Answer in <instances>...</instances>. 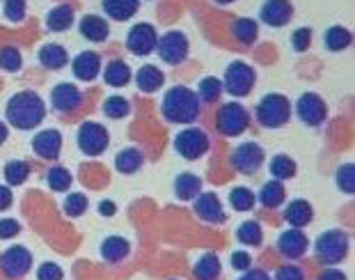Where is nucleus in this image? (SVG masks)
<instances>
[{"instance_id":"1","label":"nucleus","mask_w":355,"mask_h":280,"mask_svg":"<svg viewBox=\"0 0 355 280\" xmlns=\"http://www.w3.org/2000/svg\"><path fill=\"white\" fill-rule=\"evenodd\" d=\"M5 115L7 122L19 131H30L37 129L44 117H46V104L35 90H21V92L12 94L10 101L5 106Z\"/></svg>"},{"instance_id":"2","label":"nucleus","mask_w":355,"mask_h":280,"mask_svg":"<svg viewBox=\"0 0 355 280\" xmlns=\"http://www.w3.org/2000/svg\"><path fill=\"white\" fill-rule=\"evenodd\" d=\"M200 110H202L200 97L195 94V90L186 85L170 88L161 104L163 117L172 124H193L200 117Z\"/></svg>"},{"instance_id":"3","label":"nucleus","mask_w":355,"mask_h":280,"mask_svg":"<svg viewBox=\"0 0 355 280\" xmlns=\"http://www.w3.org/2000/svg\"><path fill=\"white\" fill-rule=\"evenodd\" d=\"M254 115H257V122L266 129H279L289 122L291 117V101L286 99L284 94L279 92H270V94H263L259 104L254 108Z\"/></svg>"},{"instance_id":"4","label":"nucleus","mask_w":355,"mask_h":280,"mask_svg":"<svg viewBox=\"0 0 355 280\" xmlns=\"http://www.w3.org/2000/svg\"><path fill=\"white\" fill-rule=\"evenodd\" d=\"M314 251H316V260L332 267V264L344 262V257L349 255V237L342 230H328L316 239Z\"/></svg>"},{"instance_id":"5","label":"nucleus","mask_w":355,"mask_h":280,"mask_svg":"<svg viewBox=\"0 0 355 280\" xmlns=\"http://www.w3.org/2000/svg\"><path fill=\"white\" fill-rule=\"evenodd\" d=\"M250 124V113H248L245 106H241L236 101L232 104H223L216 113V129L227 138H236L241 135Z\"/></svg>"},{"instance_id":"6","label":"nucleus","mask_w":355,"mask_h":280,"mask_svg":"<svg viewBox=\"0 0 355 280\" xmlns=\"http://www.w3.org/2000/svg\"><path fill=\"white\" fill-rule=\"evenodd\" d=\"M254 81H257V74L252 67L236 60V63L227 65V69H225L223 88L227 90L232 97H248L252 92Z\"/></svg>"},{"instance_id":"7","label":"nucleus","mask_w":355,"mask_h":280,"mask_svg":"<svg viewBox=\"0 0 355 280\" xmlns=\"http://www.w3.org/2000/svg\"><path fill=\"white\" fill-rule=\"evenodd\" d=\"M76 140H78V149L83 154L99 156L110 145V133H108V129L99 122H83L78 126Z\"/></svg>"},{"instance_id":"8","label":"nucleus","mask_w":355,"mask_h":280,"mask_svg":"<svg viewBox=\"0 0 355 280\" xmlns=\"http://www.w3.org/2000/svg\"><path fill=\"white\" fill-rule=\"evenodd\" d=\"M175 149L186 161H195L209 152V135L198 126H188L175 135Z\"/></svg>"},{"instance_id":"9","label":"nucleus","mask_w":355,"mask_h":280,"mask_svg":"<svg viewBox=\"0 0 355 280\" xmlns=\"http://www.w3.org/2000/svg\"><path fill=\"white\" fill-rule=\"evenodd\" d=\"M263 158H266V154H263L261 145H257V142H241L239 147H234L230 163L241 175H254L263 165Z\"/></svg>"},{"instance_id":"10","label":"nucleus","mask_w":355,"mask_h":280,"mask_svg":"<svg viewBox=\"0 0 355 280\" xmlns=\"http://www.w3.org/2000/svg\"><path fill=\"white\" fill-rule=\"evenodd\" d=\"M188 37L179 30H170L163 37H158L156 42V51L161 56L163 63L168 65H181L188 58Z\"/></svg>"},{"instance_id":"11","label":"nucleus","mask_w":355,"mask_h":280,"mask_svg":"<svg viewBox=\"0 0 355 280\" xmlns=\"http://www.w3.org/2000/svg\"><path fill=\"white\" fill-rule=\"evenodd\" d=\"M30 267H33V255H30L26 246H12L0 253V271L7 278L12 280L24 278L30 271Z\"/></svg>"},{"instance_id":"12","label":"nucleus","mask_w":355,"mask_h":280,"mask_svg":"<svg viewBox=\"0 0 355 280\" xmlns=\"http://www.w3.org/2000/svg\"><path fill=\"white\" fill-rule=\"evenodd\" d=\"M296 115L307 126H321L328 117V106L316 92H305L296 101Z\"/></svg>"},{"instance_id":"13","label":"nucleus","mask_w":355,"mask_h":280,"mask_svg":"<svg viewBox=\"0 0 355 280\" xmlns=\"http://www.w3.org/2000/svg\"><path fill=\"white\" fill-rule=\"evenodd\" d=\"M158 33L152 24H135L126 35V49L133 56H149L156 51Z\"/></svg>"},{"instance_id":"14","label":"nucleus","mask_w":355,"mask_h":280,"mask_svg":"<svg viewBox=\"0 0 355 280\" xmlns=\"http://www.w3.org/2000/svg\"><path fill=\"white\" fill-rule=\"evenodd\" d=\"M259 19L270 28H282L293 19V5L289 0H263L259 7Z\"/></svg>"},{"instance_id":"15","label":"nucleus","mask_w":355,"mask_h":280,"mask_svg":"<svg viewBox=\"0 0 355 280\" xmlns=\"http://www.w3.org/2000/svg\"><path fill=\"white\" fill-rule=\"evenodd\" d=\"M51 104L58 113L67 115V113H73L83 104V92L73 83H60V85L53 88Z\"/></svg>"},{"instance_id":"16","label":"nucleus","mask_w":355,"mask_h":280,"mask_svg":"<svg viewBox=\"0 0 355 280\" xmlns=\"http://www.w3.org/2000/svg\"><path fill=\"white\" fill-rule=\"evenodd\" d=\"M307 248H309L307 234L300 232L298 228H289L277 237V251L284 257H289V260H298V257H303L307 253Z\"/></svg>"},{"instance_id":"17","label":"nucleus","mask_w":355,"mask_h":280,"mask_svg":"<svg viewBox=\"0 0 355 280\" xmlns=\"http://www.w3.org/2000/svg\"><path fill=\"white\" fill-rule=\"evenodd\" d=\"M33 149L37 156L46 158V161H55L62 149V133L58 129H44L33 138Z\"/></svg>"},{"instance_id":"18","label":"nucleus","mask_w":355,"mask_h":280,"mask_svg":"<svg viewBox=\"0 0 355 280\" xmlns=\"http://www.w3.org/2000/svg\"><path fill=\"white\" fill-rule=\"evenodd\" d=\"M195 214H198L204 223H225L227 214H225L220 198L216 193H200L195 198Z\"/></svg>"},{"instance_id":"19","label":"nucleus","mask_w":355,"mask_h":280,"mask_svg":"<svg viewBox=\"0 0 355 280\" xmlns=\"http://www.w3.org/2000/svg\"><path fill=\"white\" fill-rule=\"evenodd\" d=\"M71 72H73V76H76L78 81H85V83L94 81L101 74V56H99V53H94V51L78 53V56L73 58V63H71Z\"/></svg>"},{"instance_id":"20","label":"nucleus","mask_w":355,"mask_h":280,"mask_svg":"<svg viewBox=\"0 0 355 280\" xmlns=\"http://www.w3.org/2000/svg\"><path fill=\"white\" fill-rule=\"evenodd\" d=\"M78 28H80V35L85 37L87 42H94V44L105 42V40H108V35H110L108 21L96 17V14H87V17H83Z\"/></svg>"},{"instance_id":"21","label":"nucleus","mask_w":355,"mask_h":280,"mask_svg":"<svg viewBox=\"0 0 355 280\" xmlns=\"http://www.w3.org/2000/svg\"><path fill=\"white\" fill-rule=\"evenodd\" d=\"M284 218L286 223L291 225V228H307L309 223H312L314 218V209L312 204H309L307 200H293L286 204V211H284Z\"/></svg>"},{"instance_id":"22","label":"nucleus","mask_w":355,"mask_h":280,"mask_svg":"<svg viewBox=\"0 0 355 280\" xmlns=\"http://www.w3.org/2000/svg\"><path fill=\"white\" fill-rule=\"evenodd\" d=\"M128 253H131V244L124 239V237H108L103 239L101 244V257L108 264H117V262H124Z\"/></svg>"},{"instance_id":"23","label":"nucleus","mask_w":355,"mask_h":280,"mask_svg":"<svg viewBox=\"0 0 355 280\" xmlns=\"http://www.w3.org/2000/svg\"><path fill=\"white\" fill-rule=\"evenodd\" d=\"M37 58H40L42 67H46V69H62L69 63V53L60 44H44Z\"/></svg>"},{"instance_id":"24","label":"nucleus","mask_w":355,"mask_h":280,"mask_svg":"<svg viewBox=\"0 0 355 280\" xmlns=\"http://www.w3.org/2000/svg\"><path fill=\"white\" fill-rule=\"evenodd\" d=\"M135 83H138V88L142 90V92H156L158 88L165 83V74L158 69L156 65H145L140 67L138 74H135Z\"/></svg>"},{"instance_id":"25","label":"nucleus","mask_w":355,"mask_h":280,"mask_svg":"<svg viewBox=\"0 0 355 280\" xmlns=\"http://www.w3.org/2000/svg\"><path fill=\"white\" fill-rule=\"evenodd\" d=\"M202 191V179L193 172H181L175 179V195L179 200H195Z\"/></svg>"},{"instance_id":"26","label":"nucleus","mask_w":355,"mask_h":280,"mask_svg":"<svg viewBox=\"0 0 355 280\" xmlns=\"http://www.w3.org/2000/svg\"><path fill=\"white\" fill-rule=\"evenodd\" d=\"M220 257L216 253H204L193 267V276L198 280H218L220 278Z\"/></svg>"},{"instance_id":"27","label":"nucleus","mask_w":355,"mask_h":280,"mask_svg":"<svg viewBox=\"0 0 355 280\" xmlns=\"http://www.w3.org/2000/svg\"><path fill=\"white\" fill-rule=\"evenodd\" d=\"M142 163H145V156H142L140 149H135V147H126L122 152H117V156H115V168L122 172V175H133V172H138L142 168Z\"/></svg>"},{"instance_id":"28","label":"nucleus","mask_w":355,"mask_h":280,"mask_svg":"<svg viewBox=\"0 0 355 280\" xmlns=\"http://www.w3.org/2000/svg\"><path fill=\"white\" fill-rule=\"evenodd\" d=\"M140 0H103V12L115 21H128L138 12Z\"/></svg>"},{"instance_id":"29","label":"nucleus","mask_w":355,"mask_h":280,"mask_svg":"<svg viewBox=\"0 0 355 280\" xmlns=\"http://www.w3.org/2000/svg\"><path fill=\"white\" fill-rule=\"evenodd\" d=\"M284 198H286V191H284L282 181H277V179L266 181V184L261 186V191L257 193V200H259L266 209L279 207V204L284 202Z\"/></svg>"},{"instance_id":"30","label":"nucleus","mask_w":355,"mask_h":280,"mask_svg":"<svg viewBox=\"0 0 355 280\" xmlns=\"http://www.w3.org/2000/svg\"><path fill=\"white\" fill-rule=\"evenodd\" d=\"M71 24H73V7L67 3L53 7L46 17V28L53 30V33H62V30L71 28Z\"/></svg>"},{"instance_id":"31","label":"nucleus","mask_w":355,"mask_h":280,"mask_svg":"<svg viewBox=\"0 0 355 280\" xmlns=\"http://www.w3.org/2000/svg\"><path fill=\"white\" fill-rule=\"evenodd\" d=\"M103 81L108 83L110 88H122L131 81V67H128L124 60H112V63H108V67H105Z\"/></svg>"},{"instance_id":"32","label":"nucleus","mask_w":355,"mask_h":280,"mask_svg":"<svg viewBox=\"0 0 355 280\" xmlns=\"http://www.w3.org/2000/svg\"><path fill=\"white\" fill-rule=\"evenodd\" d=\"M353 42V35L351 30H346L344 26H332L326 37H323V44H326V49L332 51V53H339L344 49H349Z\"/></svg>"},{"instance_id":"33","label":"nucleus","mask_w":355,"mask_h":280,"mask_svg":"<svg viewBox=\"0 0 355 280\" xmlns=\"http://www.w3.org/2000/svg\"><path fill=\"white\" fill-rule=\"evenodd\" d=\"M232 33L234 37L241 42V44H254L257 42V37H259V26H257V21L254 19H236L234 21V26H232Z\"/></svg>"},{"instance_id":"34","label":"nucleus","mask_w":355,"mask_h":280,"mask_svg":"<svg viewBox=\"0 0 355 280\" xmlns=\"http://www.w3.org/2000/svg\"><path fill=\"white\" fill-rule=\"evenodd\" d=\"M236 239H239L243 246H250V248L261 246V241H263V230H261V225L257 223V221H245V223H241V225H239V230H236Z\"/></svg>"},{"instance_id":"35","label":"nucleus","mask_w":355,"mask_h":280,"mask_svg":"<svg viewBox=\"0 0 355 280\" xmlns=\"http://www.w3.org/2000/svg\"><path fill=\"white\" fill-rule=\"evenodd\" d=\"M270 175H273L277 181L291 179L293 175H296V161L286 154L273 156V161H270Z\"/></svg>"},{"instance_id":"36","label":"nucleus","mask_w":355,"mask_h":280,"mask_svg":"<svg viewBox=\"0 0 355 280\" xmlns=\"http://www.w3.org/2000/svg\"><path fill=\"white\" fill-rule=\"evenodd\" d=\"M71 172L62 168V165H53V168L46 172V184L53 188V191H58V193H64V191H69V186H71Z\"/></svg>"},{"instance_id":"37","label":"nucleus","mask_w":355,"mask_h":280,"mask_svg":"<svg viewBox=\"0 0 355 280\" xmlns=\"http://www.w3.org/2000/svg\"><path fill=\"white\" fill-rule=\"evenodd\" d=\"M220 94H223V81H218L216 76H207L200 81V88H198L200 101L214 104L220 99Z\"/></svg>"},{"instance_id":"38","label":"nucleus","mask_w":355,"mask_h":280,"mask_svg":"<svg viewBox=\"0 0 355 280\" xmlns=\"http://www.w3.org/2000/svg\"><path fill=\"white\" fill-rule=\"evenodd\" d=\"M254 202H257V195L250 191V188H245V186L232 188V193H230L232 209H236V211H250L254 207Z\"/></svg>"},{"instance_id":"39","label":"nucleus","mask_w":355,"mask_h":280,"mask_svg":"<svg viewBox=\"0 0 355 280\" xmlns=\"http://www.w3.org/2000/svg\"><path fill=\"white\" fill-rule=\"evenodd\" d=\"M30 177V163L28 161H10L5 165V179L7 184L21 186Z\"/></svg>"},{"instance_id":"40","label":"nucleus","mask_w":355,"mask_h":280,"mask_svg":"<svg viewBox=\"0 0 355 280\" xmlns=\"http://www.w3.org/2000/svg\"><path fill=\"white\" fill-rule=\"evenodd\" d=\"M101 108H103V115L110 117V120H122L131 113V106H128V101L124 99V97H108Z\"/></svg>"},{"instance_id":"41","label":"nucleus","mask_w":355,"mask_h":280,"mask_svg":"<svg viewBox=\"0 0 355 280\" xmlns=\"http://www.w3.org/2000/svg\"><path fill=\"white\" fill-rule=\"evenodd\" d=\"M335 181H337V188H339V191L346 193V195H353V191H355V168H353V163L339 165Z\"/></svg>"},{"instance_id":"42","label":"nucleus","mask_w":355,"mask_h":280,"mask_svg":"<svg viewBox=\"0 0 355 280\" xmlns=\"http://www.w3.org/2000/svg\"><path fill=\"white\" fill-rule=\"evenodd\" d=\"M21 65H24V58H21V51L14 47H3L0 49V69L3 72H19Z\"/></svg>"},{"instance_id":"43","label":"nucleus","mask_w":355,"mask_h":280,"mask_svg":"<svg viewBox=\"0 0 355 280\" xmlns=\"http://www.w3.org/2000/svg\"><path fill=\"white\" fill-rule=\"evenodd\" d=\"M87 195H83V193H71V195H67V200H64V214L67 216H71V218H76L80 214H85V209H87Z\"/></svg>"},{"instance_id":"44","label":"nucleus","mask_w":355,"mask_h":280,"mask_svg":"<svg viewBox=\"0 0 355 280\" xmlns=\"http://www.w3.org/2000/svg\"><path fill=\"white\" fill-rule=\"evenodd\" d=\"M3 12H5L7 21H12V24H21V21L26 19V0H5Z\"/></svg>"},{"instance_id":"45","label":"nucleus","mask_w":355,"mask_h":280,"mask_svg":"<svg viewBox=\"0 0 355 280\" xmlns=\"http://www.w3.org/2000/svg\"><path fill=\"white\" fill-rule=\"evenodd\" d=\"M309 44H312V28H298V30H293V35H291V47L293 51H307L309 49Z\"/></svg>"},{"instance_id":"46","label":"nucleus","mask_w":355,"mask_h":280,"mask_svg":"<svg viewBox=\"0 0 355 280\" xmlns=\"http://www.w3.org/2000/svg\"><path fill=\"white\" fill-rule=\"evenodd\" d=\"M64 271L60 269V264L55 262H44L40 269H37V280H62Z\"/></svg>"},{"instance_id":"47","label":"nucleus","mask_w":355,"mask_h":280,"mask_svg":"<svg viewBox=\"0 0 355 280\" xmlns=\"http://www.w3.org/2000/svg\"><path fill=\"white\" fill-rule=\"evenodd\" d=\"M275 280H305V274L296 264H284V267L277 269Z\"/></svg>"},{"instance_id":"48","label":"nucleus","mask_w":355,"mask_h":280,"mask_svg":"<svg viewBox=\"0 0 355 280\" xmlns=\"http://www.w3.org/2000/svg\"><path fill=\"white\" fill-rule=\"evenodd\" d=\"M21 232V223L14 218H0V239H12Z\"/></svg>"},{"instance_id":"49","label":"nucleus","mask_w":355,"mask_h":280,"mask_svg":"<svg viewBox=\"0 0 355 280\" xmlns=\"http://www.w3.org/2000/svg\"><path fill=\"white\" fill-rule=\"evenodd\" d=\"M232 269H236V271H248L252 267V257L250 253H245V251H236V253H232Z\"/></svg>"},{"instance_id":"50","label":"nucleus","mask_w":355,"mask_h":280,"mask_svg":"<svg viewBox=\"0 0 355 280\" xmlns=\"http://www.w3.org/2000/svg\"><path fill=\"white\" fill-rule=\"evenodd\" d=\"M14 202V195H12V188L10 186H0V211H7L12 207Z\"/></svg>"},{"instance_id":"51","label":"nucleus","mask_w":355,"mask_h":280,"mask_svg":"<svg viewBox=\"0 0 355 280\" xmlns=\"http://www.w3.org/2000/svg\"><path fill=\"white\" fill-rule=\"evenodd\" d=\"M239 280H273V278H270L263 269H252L250 267L248 271H243V276H241Z\"/></svg>"},{"instance_id":"52","label":"nucleus","mask_w":355,"mask_h":280,"mask_svg":"<svg viewBox=\"0 0 355 280\" xmlns=\"http://www.w3.org/2000/svg\"><path fill=\"white\" fill-rule=\"evenodd\" d=\"M319 280H346V274H344V271H339V269H326L319 276Z\"/></svg>"},{"instance_id":"53","label":"nucleus","mask_w":355,"mask_h":280,"mask_svg":"<svg viewBox=\"0 0 355 280\" xmlns=\"http://www.w3.org/2000/svg\"><path fill=\"white\" fill-rule=\"evenodd\" d=\"M115 211H117L115 202H110V200H101V202H99V214H101V216H112Z\"/></svg>"},{"instance_id":"54","label":"nucleus","mask_w":355,"mask_h":280,"mask_svg":"<svg viewBox=\"0 0 355 280\" xmlns=\"http://www.w3.org/2000/svg\"><path fill=\"white\" fill-rule=\"evenodd\" d=\"M7 135H10V129H7V124L5 122H0V145L7 140Z\"/></svg>"},{"instance_id":"55","label":"nucleus","mask_w":355,"mask_h":280,"mask_svg":"<svg viewBox=\"0 0 355 280\" xmlns=\"http://www.w3.org/2000/svg\"><path fill=\"white\" fill-rule=\"evenodd\" d=\"M214 3H218V5H230V3H234V0H214Z\"/></svg>"}]
</instances>
